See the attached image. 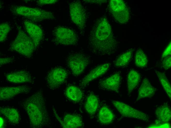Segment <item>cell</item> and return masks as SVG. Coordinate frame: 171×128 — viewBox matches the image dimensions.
<instances>
[{
    "mask_svg": "<svg viewBox=\"0 0 171 128\" xmlns=\"http://www.w3.org/2000/svg\"><path fill=\"white\" fill-rule=\"evenodd\" d=\"M135 62L136 66L140 68H143L147 64V57L144 51L141 49H139L136 52Z\"/></svg>",
    "mask_w": 171,
    "mask_h": 128,
    "instance_id": "obj_26",
    "label": "cell"
},
{
    "mask_svg": "<svg viewBox=\"0 0 171 128\" xmlns=\"http://www.w3.org/2000/svg\"><path fill=\"white\" fill-rule=\"evenodd\" d=\"M36 48L30 37L20 30L15 39L11 45V50L18 52L27 58H30Z\"/></svg>",
    "mask_w": 171,
    "mask_h": 128,
    "instance_id": "obj_3",
    "label": "cell"
},
{
    "mask_svg": "<svg viewBox=\"0 0 171 128\" xmlns=\"http://www.w3.org/2000/svg\"><path fill=\"white\" fill-rule=\"evenodd\" d=\"M148 128H171L169 123H164L161 122L157 119L155 121L153 124L149 125Z\"/></svg>",
    "mask_w": 171,
    "mask_h": 128,
    "instance_id": "obj_28",
    "label": "cell"
},
{
    "mask_svg": "<svg viewBox=\"0 0 171 128\" xmlns=\"http://www.w3.org/2000/svg\"><path fill=\"white\" fill-rule=\"evenodd\" d=\"M162 60V65L163 68L166 70L170 68L171 67V56L167 57Z\"/></svg>",
    "mask_w": 171,
    "mask_h": 128,
    "instance_id": "obj_29",
    "label": "cell"
},
{
    "mask_svg": "<svg viewBox=\"0 0 171 128\" xmlns=\"http://www.w3.org/2000/svg\"><path fill=\"white\" fill-rule=\"evenodd\" d=\"M59 121L63 128H80L83 127L84 125L81 117L76 114H67L62 120L60 119Z\"/></svg>",
    "mask_w": 171,
    "mask_h": 128,
    "instance_id": "obj_16",
    "label": "cell"
},
{
    "mask_svg": "<svg viewBox=\"0 0 171 128\" xmlns=\"http://www.w3.org/2000/svg\"><path fill=\"white\" fill-rule=\"evenodd\" d=\"M155 72L162 87L171 99V85L166 75L164 73L158 71L156 70Z\"/></svg>",
    "mask_w": 171,
    "mask_h": 128,
    "instance_id": "obj_25",
    "label": "cell"
},
{
    "mask_svg": "<svg viewBox=\"0 0 171 128\" xmlns=\"http://www.w3.org/2000/svg\"><path fill=\"white\" fill-rule=\"evenodd\" d=\"M155 91L156 89L151 85L149 80L146 78H144L138 89L136 101L145 98L152 96Z\"/></svg>",
    "mask_w": 171,
    "mask_h": 128,
    "instance_id": "obj_17",
    "label": "cell"
},
{
    "mask_svg": "<svg viewBox=\"0 0 171 128\" xmlns=\"http://www.w3.org/2000/svg\"><path fill=\"white\" fill-rule=\"evenodd\" d=\"M133 49L131 48L119 56L114 62L117 67H122L127 65L132 58Z\"/></svg>",
    "mask_w": 171,
    "mask_h": 128,
    "instance_id": "obj_24",
    "label": "cell"
},
{
    "mask_svg": "<svg viewBox=\"0 0 171 128\" xmlns=\"http://www.w3.org/2000/svg\"><path fill=\"white\" fill-rule=\"evenodd\" d=\"M10 30V26L8 23H1L0 24V42H1L5 41Z\"/></svg>",
    "mask_w": 171,
    "mask_h": 128,
    "instance_id": "obj_27",
    "label": "cell"
},
{
    "mask_svg": "<svg viewBox=\"0 0 171 128\" xmlns=\"http://www.w3.org/2000/svg\"><path fill=\"white\" fill-rule=\"evenodd\" d=\"M13 59L11 57L1 58L0 59V66L11 63L12 62Z\"/></svg>",
    "mask_w": 171,
    "mask_h": 128,
    "instance_id": "obj_32",
    "label": "cell"
},
{
    "mask_svg": "<svg viewBox=\"0 0 171 128\" xmlns=\"http://www.w3.org/2000/svg\"><path fill=\"white\" fill-rule=\"evenodd\" d=\"M21 104L27 112L32 127L39 128L51 126V119L41 90L25 99Z\"/></svg>",
    "mask_w": 171,
    "mask_h": 128,
    "instance_id": "obj_2",
    "label": "cell"
},
{
    "mask_svg": "<svg viewBox=\"0 0 171 128\" xmlns=\"http://www.w3.org/2000/svg\"><path fill=\"white\" fill-rule=\"evenodd\" d=\"M4 125V121L3 118L0 117V128H3Z\"/></svg>",
    "mask_w": 171,
    "mask_h": 128,
    "instance_id": "obj_33",
    "label": "cell"
},
{
    "mask_svg": "<svg viewBox=\"0 0 171 128\" xmlns=\"http://www.w3.org/2000/svg\"><path fill=\"white\" fill-rule=\"evenodd\" d=\"M1 114L7 119L10 123L14 124L19 123L20 116L17 110L14 108L9 107H1L0 108Z\"/></svg>",
    "mask_w": 171,
    "mask_h": 128,
    "instance_id": "obj_22",
    "label": "cell"
},
{
    "mask_svg": "<svg viewBox=\"0 0 171 128\" xmlns=\"http://www.w3.org/2000/svg\"><path fill=\"white\" fill-rule=\"evenodd\" d=\"M24 25L26 31L32 40L36 48L43 38L42 30L38 26L28 21H25Z\"/></svg>",
    "mask_w": 171,
    "mask_h": 128,
    "instance_id": "obj_14",
    "label": "cell"
},
{
    "mask_svg": "<svg viewBox=\"0 0 171 128\" xmlns=\"http://www.w3.org/2000/svg\"><path fill=\"white\" fill-rule=\"evenodd\" d=\"M155 113L157 120L163 123H169L171 118V111L169 106L164 104L158 107Z\"/></svg>",
    "mask_w": 171,
    "mask_h": 128,
    "instance_id": "obj_18",
    "label": "cell"
},
{
    "mask_svg": "<svg viewBox=\"0 0 171 128\" xmlns=\"http://www.w3.org/2000/svg\"><path fill=\"white\" fill-rule=\"evenodd\" d=\"M54 41L57 45L74 46L77 44L78 37L73 30L66 27L58 26L53 31Z\"/></svg>",
    "mask_w": 171,
    "mask_h": 128,
    "instance_id": "obj_5",
    "label": "cell"
},
{
    "mask_svg": "<svg viewBox=\"0 0 171 128\" xmlns=\"http://www.w3.org/2000/svg\"><path fill=\"white\" fill-rule=\"evenodd\" d=\"M93 52L98 55H110L116 50L117 42L107 18L102 17L95 22L89 36Z\"/></svg>",
    "mask_w": 171,
    "mask_h": 128,
    "instance_id": "obj_1",
    "label": "cell"
},
{
    "mask_svg": "<svg viewBox=\"0 0 171 128\" xmlns=\"http://www.w3.org/2000/svg\"><path fill=\"white\" fill-rule=\"evenodd\" d=\"M112 104L119 113L123 116L148 122V115L141 111L135 109L122 102L113 101Z\"/></svg>",
    "mask_w": 171,
    "mask_h": 128,
    "instance_id": "obj_9",
    "label": "cell"
},
{
    "mask_svg": "<svg viewBox=\"0 0 171 128\" xmlns=\"http://www.w3.org/2000/svg\"><path fill=\"white\" fill-rule=\"evenodd\" d=\"M68 76L65 69L60 67L52 69L48 73L46 77L47 85L50 89H57L65 81Z\"/></svg>",
    "mask_w": 171,
    "mask_h": 128,
    "instance_id": "obj_10",
    "label": "cell"
},
{
    "mask_svg": "<svg viewBox=\"0 0 171 128\" xmlns=\"http://www.w3.org/2000/svg\"><path fill=\"white\" fill-rule=\"evenodd\" d=\"M99 106L98 98L94 94H90L88 96L85 104V108L87 112L89 115L94 114Z\"/></svg>",
    "mask_w": 171,
    "mask_h": 128,
    "instance_id": "obj_20",
    "label": "cell"
},
{
    "mask_svg": "<svg viewBox=\"0 0 171 128\" xmlns=\"http://www.w3.org/2000/svg\"><path fill=\"white\" fill-rule=\"evenodd\" d=\"M171 54V43L170 42L163 52L161 55V59H162L167 57L170 56Z\"/></svg>",
    "mask_w": 171,
    "mask_h": 128,
    "instance_id": "obj_30",
    "label": "cell"
},
{
    "mask_svg": "<svg viewBox=\"0 0 171 128\" xmlns=\"http://www.w3.org/2000/svg\"><path fill=\"white\" fill-rule=\"evenodd\" d=\"M6 78L8 81L15 83H31L33 81L31 74L28 71L24 70L9 73L6 76Z\"/></svg>",
    "mask_w": 171,
    "mask_h": 128,
    "instance_id": "obj_15",
    "label": "cell"
},
{
    "mask_svg": "<svg viewBox=\"0 0 171 128\" xmlns=\"http://www.w3.org/2000/svg\"><path fill=\"white\" fill-rule=\"evenodd\" d=\"M108 9L113 17L119 23L124 24L128 21L130 17L129 12L123 0H110Z\"/></svg>",
    "mask_w": 171,
    "mask_h": 128,
    "instance_id": "obj_7",
    "label": "cell"
},
{
    "mask_svg": "<svg viewBox=\"0 0 171 128\" xmlns=\"http://www.w3.org/2000/svg\"><path fill=\"white\" fill-rule=\"evenodd\" d=\"M69 8L71 20L80 30H83L87 20L86 13L84 7L80 1H74L69 4Z\"/></svg>",
    "mask_w": 171,
    "mask_h": 128,
    "instance_id": "obj_8",
    "label": "cell"
},
{
    "mask_svg": "<svg viewBox=\"0 0 171 128\" xmlns=\"http://www.w3.org/2000/svg\"><path fill=\"white\" fill-rule=\"evenodd\" d=\"M121 81L120 74L117 72L100 81L98 86L102 89L118 92Z\"/></svg>",
    "mask_w": 171,
    "mask_h": 128,
    "instance_id": "obj_13",
    "label": "cell"
},
{
    "mask_svg": "<svg viewBox=\"0 0 171 128\" xmlns=\"http://www.w3.org/2000/svg\"><path fill=\"white\" fill-rule=\"evenodd\" d=\"M14 11L17 14L24 16L35 22L46 19H53L55 18L51 12L37 8H32L24 6L14 7Z\"/></svg>",
    "mask_w": 171,
    "mask_h": 128,
    "instance_id": "obj_4",
    "label": "cell"
},
{
    "mask_svg": "<svg viewBox=\"0 0 171 128\" xmlns=\"http://www.w3.org/2000/svg\"><path fill=\"white\" fill-rule=\"evenodd\" d=\"M140 78V75L137 71L131 70L129 71L127 77V90L129 94L138 86Z\"/></svg>",
    "mask_w": 171,
    "mask_h": 128,
    "instance_id": "obj_21",
    "label": "cell"
},
{
    "mask_svg": "<svg viewBox=\"0 0 171 128\" xmlns=\"http://www.w3.org/2000/svg\"><path fill=\"white\" fill-rule=\"evenodd\" d=\"M98 118L99 122L101 124L108 125L112 123L114 119V116L109 108L106 106H103L99 111Z\"/></svg>",
    "mask_w": 171,
    "mask_h": 128,
    "instance_id": "obj_19",
    "label": "cell"
},
{
    "mask_svg": "<svg viewBox=\"0 0 171 128\" xmlns=\"http://www.w3.org/2000/svg\"><path fill=\"white\" fill-rule=\"evenodd\" d=\"M66 61L72 74L76 76L82 73L91 62L89 56L80 52L70 54L67 57Z\"/></svg>",
    "mask_w": 171,
    "mask_h": 128,
    "instance_id": "obj_6",
    "label": "cell"
},
{
    "mask_svg": "<svg viewBox=\"0 0 171 128\" xmlns=\"http://www.w3.org/2000/svg\"><path fill=\"white\" fill-rule=\"evenodd\" d=\"M30 89V87L26 85L1 87L0 88V99L7 100L19 94L28 93Z\"/></svg>",
    "mask_w": 171,
    "mask_h": 128,
    "instance_id": "obj_12",
    "label": "cell"
},
{
    "mask_svg": "<svg viewBox=\"0 0 171 128\" xmlns=\"http://www.w3.org/2000/svg\"><path fill=\"white\" fill-rule=\"evenodd\" d=\"M110 65V63H104L93 68L82 80L80 84L81 87L84 88L90 82L105 74L108 70Z\"/></svg>",
    "mask_w": 171,
    "mask_h": 128,
    "instance_id": "obj_11",
    "label": "cell"
},
{
    "mask_svg": "<svg viewBox=\"0 0 171 128\" xmlns=\"http://www.w3.org/2000/svg\"><path fill=\"white\" fill-rule=\"evenodd\" d=\"M66 96L71 101L78 102L80 101L83 96L81 90L78 87L73 85L68 87L65 91Z\"/></svg>",
    "mask_w": 171,
    "mask_h": 128,
    "instance_id": "obj_23",
    "label": "cell"
},
{
    "mask_svg": "<svg viewBox=\"0 0 171 128\" xmlns=\"http://www.w3.org/2000/svg\"><path fill=\"white\" fill-rule=\"evenodd\" d=\"M58 1L57 0H37V2L39 5H43L54 4Z\"/></svg>",
    "mask_w": 171,
    "mask_h": 128,
    "instance_id": "obj_31",
    "label": "cell"
}]
</instances>
